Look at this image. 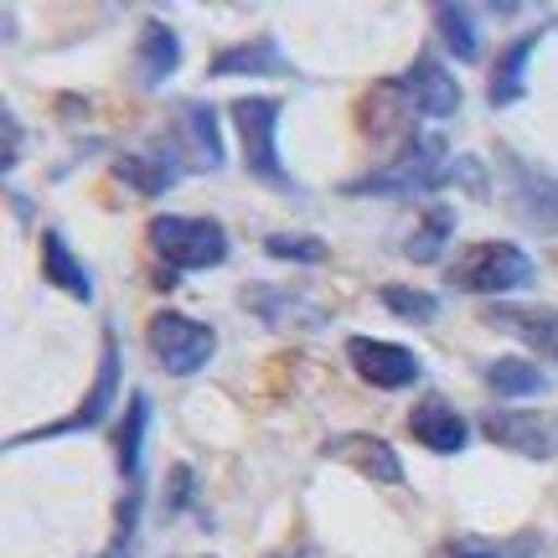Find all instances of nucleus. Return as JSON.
<instances>
[{"label": "nucleus", "instance_id": "nucleus-1", "mask_svg": "<svg viewBox=\"0 0 558 558\" xmlns=\"http://www.w3.org/2000/svg\"><path fill=\"white\" fill-rule=\"evenodd\" d=\"M533 259H527V248L518 243H465L456 259H450V290L460 295H518L533 284Z\"/></svg>", "mask_w": 558, "mask_h": 558}, {"label": "nucleus", "instance_id": "nucleus-2", "mask_svg": "<svg viewBox=\"0 0 558 558\" xmlns=\"http://www.w3.org/2000/svg\"><path fill=\"white\" fill-rule=\"evenodd\" d=\"M445 181V140L439 135H418L403 150H393L388 166H378L373 177H362L352 192L357 197H418Z\"/></svg>", "mask_w": 558, "mask_h": 558}, {"label": "nucleus", "instance_id": "nucleus-3", "mask_svg": "<svg viewBox=\"0 0 558 558\" xmlns=\"http://www.w3.org/2000/svg\"><path fill=\"white\" fill-rule=\"evenodd\" d=\"M150 248L166 269H213L228 259V233L207 218H181V213H160L150 222Z\"/></svg>", "mask_w": 558, "mask_h": 558}, {"label": "nucleus", "instance_id": "nucleus-4", "mask_svg": "<svg viewBox=\"0 0 558 558\" xmlns=\"http://www.w3.org/2000/svg\"><path fill=\"white\" fill-rule=\"evenodd\" d=\"M145 341H150L156 362L171 373V378H192V373H202V367L213 362V352H218V331H213L207 320L177 316V311H160V316L150 320Z\"/></svg>", "mask_w": 558, "mask_h": 558}, {"label": "nucleus", "instance_id": "nucleus-5", "mask_svg": "<svg viewBox=\"0 0 558 558\" xmlns=\"http://www.w3.org/2000/svg\"><path fill=\"white\" fill-rule=\"evenodd\" d=\"M233 130L243 140V160L248 171L279 192H290V177L279 166V99H239L233 104Z\"/></svg>", "mask_w": 558, "mask_h": 558}, {"label": "nucleus", "instance_id": "nucleus-6", "mask_svg": "<svg viewBox=\"0 0 558 558\" xmlns=\"http://www.w3.org/2000/svg\"><path fill=\"white\" fill-rule=\"evenodd\" d=\"M481 435L497 439L501 450H518L527 460H554L558 456V418L538 409H486L481 414Z\"/></svg>", "mask_w": 558, "mask_h": 558}, {"label": "nucleus", "instance_id": "nucleus-7", "mask_svg": "<svg viewBox=\"0 0 558 558\" xmlns=\"http://www.w3.org/2000/svg\"><path fill=\"white\" fill-rule=\"evenodd\" d=\"M418 104L414 94H409V83L393 78V83H378L367 99H362V135L378 140V145H409V140H418Z\"/></svg>", "mask_w": 558, "mask_h": 558}, {"label": "nucleus", "instance_id": "nucleus-8", "mask_svg": "<svg viewBox=\"0 0 558 558\" xmlns=\"http://www.w3.org/2000/svg\"><path fill=\"white\" fill-rule=\"evenodd\" d=\"M347 362L362 383L373 388H409L418 383V357L399 341H378V337H352L347 341Z\"/></svg>", "mask_w": 558, "mask_h": 558}, {"label": "nucleus", "instance_id": "nucleus-9", "mask_svg": "<svg viewBox=\"0 0 558 558\" xmlns=\"http://www.w3.org/2000/svg\"><path fill=\"white\" fill-rule=\"evenodd\" d=\"M326 460H341L347 471H357V476L373 481V486H403V460L383 435L352 429V435L326 439Z\"/></svg>", "mask_w": 558, "mask_h": 558}, {"label": "nucleus", "instance_id": "nucleus-10", "mask_svg": "<svg viewBox=\"0 0 558 558\" xmlns=\"http://www.w3.org/2000/svg\"><path fill=\"white\" fill-rule=\"evenodd\" d=\"M486 326H497V331H507V337H518L522 347H533L538 357L558 362V311H548V305H492L486 311Z\"/></svg>", "mask_w": 558, "mask_h": 558}, {"label": "nucleus", "instance_id": "nucleus-11", "mask_svg": "<svg viewBox=\"0 0 558 558\" xmlns=\"http://www.w3.org/2000/svg\"><path fill=\"white\" fill-rule=\"evenodd\" d=\"M409 429H414V439L424 445V450H435V456H456V450H465V439H471V418L460 414L456 403L424 399L414 414H409Z\"/></svg>", "mask_w": 558, "mask_h": 558}, {"label": "nucleus", "instance_id": "nucleus-12", "mask_svg": "<svg viewBox=\"0 0 558 558\" xmlns=\"http://www.w3.org/2000/svg\"><path fill=\"white\" fill-rule=\"evenodd\" d=\"M114 393H120V352H114V337L104 341V362H99V383L88 388V399L78 403V414L62 418V424H52V429H37V435H21L16 445H26V439H41V435H68V429H94V424H104V414H109V403H114Z\"/></svg>", "mask_w": 558, "mask_h": 558}, {"label": "nucleus", "instance_id": "nucleus-13", "mask_svg": "<svg viewBox=\"0 0 558 558\" xmlns=\"http://www.w3.org/2000/svg\"><path fill=\"white\" fill-rule=\"evenodd\" d=\"M403 83H409V94H414V104H418V114H424V120H450V114L460 109L456 73H450V68H439L435 58H418Z\"/></svg>", "mask_w": 558, "mask_h": 558}, {"label": "nucleus", "instance_id": "nucleus-14", "mask_svg": "<svg viewBox=\"0 0 558 558\" xmlns=\"http://www.w3.org/2000/svg\"><path fill=\"white\" fill-rule=\"evenodd\" d=\"M177 62H181V41L177 32L166 26V21H145L140 26V83L145 88H156V83H166L171 73H177Z\"/></svg>", "mask_w": 558, "mask_h": 558}, {"label": "nucleus", "instance_id": "nucleus-15", "mask_svg": "<svg viewBox=\"0 0 558 558\" xmlns=\"http://www.w3.org/2000/svg\"><path fill=\"white\" fill-rule=\"evenodd\" d=\"M213 73H290V62L275 47V37H248L213 52Z\"/></svg>", "mask_w": 558, "mask_h": 558}, {"label": "nucleus", "instance_id": "nucleus-16", "mask_svg": "<svg viewBox=\"0 0 558 558\" xmlns=\"http://www.w3.org/2000/svg\"><path fill=\"white\" fill-rule=\"evenodd\" d=\"M538 41H543V26L538 32H527V37H518L507 52H501L497 73H492V104H497V109H507V104L522 99V73H527V58L538 52Z\"/></svg>", "mask_w": 558, "mask_h": 558}, {"label": "nucleus", "instance_id": "nucleus-17", "mask_svg": "<svg viewBox=\"0 0 558 558\" xmlns=\"http://www.w3.org/2000/svg\"><path fill=\"white\" fill-rule=\"evenodd\" d=\"M435 26H439V41H445V52L460 62H476L481 58V32H476V16L465 11V5H450V0H439L435 11Z\"/></svg>", "mask_w": 558, "mask_h": 558}, {"label": "nucleus", "instance_id": "nucleus-18", "mask_svg": "<svg viewBox=\"0 0 558 558\" xmlns=\"http://www.w3.org/2000/svg\"><path fill=\"white\" fill-rule=\"evenodd\" d=\"M181 130H186L192 145H197V171H213V166L228 160L222 156V124L207 104H186V109H181Z\"/></svg>", "mask_w": 558, "mask_h": 558}, {"label": "nucleus", "instance_id": "nucleus-19", "mask_svg": "<svg viewBox=\"0 0 558 558\" xmlns=\"http://www.w3.org/2000/svg\"><path fill=\"white\" fill-rule=\"evenodd\" d=\"M41 259H47V279H52V284H62L73 300H94V284H88V275H83V264L68 254V243H62L58 228L41 239Z\"/></svg>", "mask_w": 558, "mask_h": 558}, {"label": "nucleus", "instance_id": "nucleus-20", "mask_svg": "<svg viewBox=\"0 0 558 558\" xmlns=\"http://www.w3.org/2000/svg\"><path fill=\"white\" fill-rule=\"evenodd\" d=\"M114 177L130 181L140 197H160V192L171 186V177H177V160H166V156H120L114 160Z\"/></svg>", "mask_w": 558, "mask_h": 558}, {"label": "nucleus", "instance_id": "nucleus-21", "mask_svg": "<svg viewBox=\"0 0 558 558\" xmlns=\"http://www.w3.org/2000/svg\"><path fill=\"white\" fill-rule=\"evenodd\" d=\"M543 383H548L543 367H533V362H522V357H501L486 367V388L497 399H527V393H538Z\"/></svg>", "mask_w": 558, "mask_h": 558}, {"label": "nucleus", "instance_id": "nucleus-22", "mask_svg": "<svg viewBox=\"0 0 558 558\" xmlns=\"http://www.w3.org/2000/svg\"><path fill=\"white\" fill-rule=\"evenodd\" d=\"M145 424H150V403L130 399V409H124V424H120V439H114V450H120V471L130 481H140V445H145Z\"/></svg>", "mask_w": 558, "mask_h": 558}, {"label": "nucleus", "instance_id": "nucleus-23", "mask_svg": "<svg viewBox=\"0 0 558 558\" xmlns=\"http://www.w3.org/2000/svg\"><path fill=\"white\" fill-rule=\"evenodd\" d=\"M450 228H456V218H450L445 207H435L429 218L418 222V233L409 239V248H403V254H409L414 264H435V259H439V248L450 243Z\"/></svg>", "mask_w": 558, "mask_h": 558}, {"label": "nucleus", "instance_id": "nucleus-24", "mask_svg": "<svg viewBox=\"0 0 558 558\" xmlns=\"http://www.w3.org/2000/svg\"><path fill=\"white\" fill-rule=\"evenodd\" d=\"M383 305H388L393 316H403V320H435L439 316L435 295H424V290H403V284H388V290H383Z\"/></svg>", "mask_w": 558, "mask_h": 558}, {"label": "nucleus", "instance_id": "nucleus-25", "mask_svg": "<svg viewBox=\"0 0 558 558\" xmlns=\"http://www.w3.org/2000/svg\"><path fill=\"white\" fill-rule=\"evenodd\" d=\"M527 202H533V213H538L543 222H554V228H558V181L527 177Z\"/></svg>", "mask_w": 558, "mask_h": 558}, {"label": "nucleus", "instance_id": "nucleus-26", "mask_svg": "<svg viewBox=\"0 0 558 558\" xmlns=\"http://www.w3.org/2000/svg\"><path fill=\"white\" fill-rule=\"evenodd\" d=\"M275 259H326V248L316 239H269Z\"/></svg>", "mask_w": 558, "mask_h": 558}, {"label": "nucleus", "instance_id": "nucleus-27", "mask_svg": "<svg viewBox=\"0 0 558 558\" xmlns=\"http://www.w3.org/2000/svg\"><path fill=\"white\" fill-rule=\"evenodd\" d=\"M0 130H5V171H11V166H16V145H21V124L11 120V109H5V114H0Z\"/></svg>", "mask_w": 558, "mask_h": 558}, {"label": "nucleus", "instance_id": "nucleus-28", "mask_svg": "<svg viewBox=\"0 0 558 558\" xmlns=\"http://www.w3.org/2000/svg\"><path fill=\"white\" fill-rule=\"evenodd\" d=\"M445 558H507V548H481V543H465V548H450Z\"/></svg>", "mask_w": 558, "mask_h": 558}]
</instances>
